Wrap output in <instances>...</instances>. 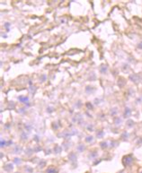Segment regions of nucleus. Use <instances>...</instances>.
<instances>
[{
    "mask_svg": "<svg viewBox=\"0 0 142 173\" xmlns=\"http://www.w3.org/2000/svg\"><path fill=\"white\" fill-rule=\"evenodd\" d=\"M122 162H123V164L125 166H130L133 162V159H132V157L130 155H127V156H125V157L123 158Z\"/></svg>",
    "mask_w": 142,
    "mask_h": 173,
    "instance_id": "obj_1",
    "label": "nucleus"
},
{
    "mask_svg": "<svg viewBox=\"0 0 142 173\" xmlns=\"http://www.w3.org/2000/svg\"><path fill=\"white\" fill-rule=\"evenodd\" d=\"M47 173H58V171H57V169H55L50 168L47 169Z\"/></svg>",
    "mask_w": 142,
    "mask_h": 173,
    "instance_id": "obj_2",
    "label": "nucleus"
},
{
    "mask_svg": "<svg viewBox=\"0 0 142 173\" xmlns=\"http://www.w3.org/2000/svg\"><path fill=\"white\" fill-rule=\"evenodd\" d=\"M19 100L22 101L23 102H28V98L27 97H19Z\"/></svg>",
    "mask_w": 142,
    "mask_h": 173,
    "instance_id": "obj_3",
    "label": "nucleus"
},
{
    "mask_svg": "<svg viewBox=\"0 0 142 173\" xmlns=\"http://www.w3.org/2000/svg\"><path fill=\"white\" fill-rule=\"evenodd\" d=\"M140 173H142V171H141V172H140Z\"/></svg>",
    "mask_w": 142,
    "mask_h": 173,
    "instance_id": "obj_4",
    "label": "nucleus"
},
{
    "mask_svg": "<svg viewBox=\"0 0 142 173\" xmlns=\"http://www.w3.org/2000/svg\"><path fill=\"white\" fill-rule=\"evenodd\" d=\"M121 173H122V172H121Z\"/></svg>",
    "mask_w": 142,
    "mask_h": 173,
    "instance_id": "obj_5",
    "label": "nucleus"
}]
</instances>
